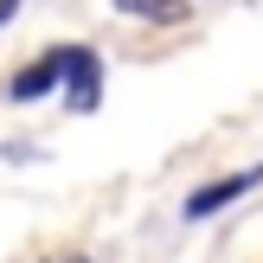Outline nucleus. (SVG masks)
<instances>
[{"label":"nucleus","instance_id":"obj_6","mask_svg":"<svg viewBox=\"0 0 263 263\" xmlns=\"http://www.w3.org/2000/svg\"><path fill=\"white\" fill-rule=\"evenodd\" d=\"M71 263H90V257H71Z\"/></svg>","mask_w":263,"mask_h":263},{"label":"nucleus","instance_id":"obj_3","mask_svg":"<svg viewBox=\"0 0 263 263\" xmlns=\"http://www.w3.org/2000/svg\"><path fill=\"white\" fill-rule=\"evenodd\" d=\"M257 180H263V167H251V174H231V180H212V186H199V193L186 199V218H212L218 205H231L238 193H251Z\"/></svg>","mask_w":263,"mask_h":263},{"label":"nucleus","instance_id":"obj_1","mask_svg":"<svg viewBox=\"0 0 263 263\" xmlns=\"http://www.w3.org/2000/svg\"><path fill=\"white\" fill-rule=\"evenodd\" d=\"M58 84H64V103H71L77 116H90L103 103V58L90 45H64V77Z\"/></svg>","mask_w":263,"mask_h":263},{"label":"nucleus","instance_id":"obj_2","mask_svg":"<svg viewBox=\"0 0 263 263\" xmlns=\"http://www.w3.org/2000/svg\"><path fill=\"white\" fill-rule=\"evenodd\" d=\"M58 77H64V51H45V58H32L20 77H13L7 97H13V103H39V97H51V90H58Z\"/></svg>","mask_w":263,"mask_h":263},{"label":"nucleus","instance_id":"obj_4","mask_svg":"<svg viewBox=\"0 0 263 263\" xmlns=\"http://www.w3.org/2000/svg\"><path fill=\"white\" fill-rule=\"evenodd\" d=\"M122 13H141V20H180V0H116Z\"/></svg>","mask_w":263,"mask_h":263},{"label":"nucleus","instance_id":"obj_5","mask_svg":"<svg viewBox=\"0 0 263 263\" xmlns=\"http://www.w3.org/2000/svg\"><path fill=\"white\" fill-rule=\"evenodd\" d=\"M13 7H20V0H0V26H7V20H13Z\"/></svg>","mask_w":263,"mask_h":263}]
</instances>
